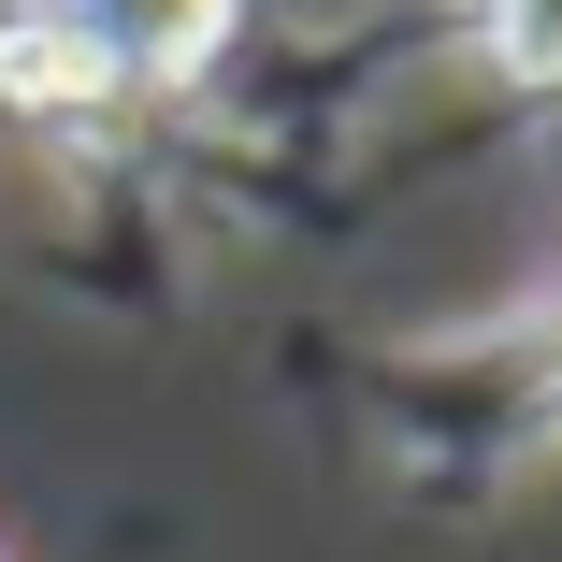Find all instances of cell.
I'll return each mask as SVG.
<instances>
[{"mask_svg":"<svg viewBox=\"0 0 562 562\" xmlns=\"http://www.w3.org/2000/svg\"><path fill=\"white\" fill-rule=\"evenodd\" d=\"M44 15L101 58V87H188L216 44H232L246 0H44Z\"/></svg>","mask_w":562,"mask_h":562,"instance_id":"cell-1","label":"cell"}]
</instances>
